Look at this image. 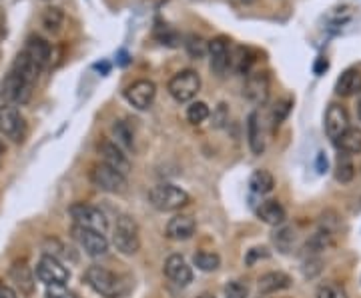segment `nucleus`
<instances>
[{
	"mask_svg": "<svg viewBox=\"0 0 361 298\" xmlns=\"http://www.w3.org/2000/svg\"><path fill=\"white\" fill-rule=\"evenodd\" d=\"M349 154H339V161H337V172H336V176H337V181L339 183H349L353 176H355V166L351 164V161L347 159Z\"/></svg>",
	"mask_w": 361,
	"mask_h": 298,
	"instance_id": "nucleus-34",
	"label": "nucleus"
},
{
	"mask_svg": "<svg viewBox=\"0 0 361 298\" xmlns=\"http://www.w3.org/2000/svg\"><path fill=\"white\" fill-rule=\"evenodd\" d=\"M337 148L343 154H360L361 152V128L349 126L341 137L336 140Z\"/></svg>",
	"mask_w": 361,
	"mask_h": 298,
	"instance_id": "nucleus-25",
	"label": "nucleus"
},
{
	"mask_svg": "<svg viewBox=\"0 0 361 298\" xmlns=\"http://www.w3.org/2000/svg\"><path fill=\"white\" fill-rule=\"evenodd\" d=\"M347 128H349V115H347L345 106L329 104V108L325 113V133H327V137L336 142Z\"/></svg>",
	"mask_w": 361,
	"mask_h": 298,
	"instance_id": "nucleus-15",
	"label": "nucleus"
},
{
	"mask_svg": "<svg viewBox=\"0 0 361 298\" xmlns=\"http://www.w3.org/2000/svg\"><path fill=\"white\" fill-rule=\"evenodd\" d=\"M41 23H43L47 32H50V34H58V32L63 30V26H65V12H63L61 8H56V6H50V8H47V10L43 12Z\"/></svg>",
	"mask_w": 361,
	"mask_h": 298,
	"instance_id": "nucleus-26",
	"label": "nucleus"
},
{
	"mask_svg": "<svg viewBox=\"0 0 361 298\" xmlns=\"http://www.w3.org/2000/svg\"><path fill=\"white\" fill-rule=\"evenodd\" d=\"M209 56H211V70L217 76H225V72L231 69V48L225 36H217L209 41Z\"/></svg>",
	"mask_w": 361,
	"mask_h": 298,
	"instance_id": "nucleus-13",
	"label": "nucleus"
},
{
	"mask_svg": "<svg viewBox=\"0 0 361 298\" xmlns=\"http://www.w3.org/2000/svg\"><path fill=\"white\" fill-rule=\"evenodd\" d=\"M327 67H329V65H327V60H325V58H319V60H317V65H315V72H317V74H321L323 70H327Z\"/></svg>",
	"mask_w": 361,
	"mask_h": 298,
	"instance_id": "nucleus-44",
	"label": "nucleus"
},
{
	"mask_svg": "<svg viewBox=\"0 0 361 298\" xmlns=\"http://www.w3.org/2000/svg\"><path fill=\"white\" fill-rule=\"evenodd\" d=\"M289 111H291V100H281V102L275 104V108L271 113V126H273V130L287 118Z\"/></svg>",
	"mask_w": 361,
	"mask_h": 298,
	"instance_id": "nucleus-36",
	"label": "nucleus"
},
{
	"mask_svg": "<svg viewBox=\"0 0 361 298\" xmlns=\"http://www.w3.org/2000/svg\"><path fill=\"white\" fill-rule=\"evenodd\" d=\"M317 298H349L347 290L341 286V284H336V282H323L319 288H317Z\"/></svg>",
	"mask_w": 361,
	"mask_h": 298,
	"instance_id": "nucleus-35",
	"label": "nucleus"
},
{
	"mask_svg": "<svg viewBox=\"0 0 361 298\" xmlns=\"http://www.w3.org/2000/svg\"><path fill=\"white\" fill-rule=\"evenodd\" d=\"M98 154H100V159H102V162H105L107 166L115 168L117 172L124 174V176L129 174V170H131V161H129V157L124 154V150L120 148L117 142L102 140V142L98 144Z\"/></svg>",
	"mask_w": 361,
	"mask_h": 298,
	"instance_id": "nucleus-12",
	"label": "nucleus"
},
{
	"mask_svg": "<svg viewBox=\"0 0 361 298\" xmlns=\"http://www.w3.org/2000/svg\"><path fill=\"white\" fill-rule=\"evenodd\" d=\"M113 135L117 138V144H119L122 150H131L135 146V135L131 130V126L124 122V120H119L115 126H113Z\"/></svg>",
	"mask_w": 361,
	"mask_h": 298,
	"instance_id": "nucleus-30",
	"label": "nucleus"
},
{
	"mask_svg": "<svg viewBox=\"0 0 361 298\" xmlns=\"http://www.w3.org/2000/svg\"><path fill=\"white\" fill-rule=\"evenodd\" d=\"M23 52H26L43 70L47 69L50 65V60H52V46H50V43H47L43 36H36V34L26 38Z\"/></svg>",
	"mask_w": 361,
	"mask_h": 298,
	"instance_id": "nucleus-16",
	"label": "nucleus"
},
{
	"mask_svg": "<svg viewBox=\"0 0 361 298\" xmlns=\"http://www.w3.org/2000/svg\"><path fill=\"white\" fill-rule=\"evenodd\" d=\"M185 48H187V52H189L191 58L199 60V58H205L209 54V41H205L199 34H189L185 38Z\"/></svg>",
	"mask_w": 361,
	"mask_h": 298,
	"instance_id": "nucleus-28",
	"label": "nucleus"
},
{
	"mask_svg": "<svg viewBox=\"0 0 361 298\" xmlns=\"http://www.w3.org/2000/svg\"><path fill=\"white\" fill-rule=\"evenodd\" d=\"M241 2H243V4H253L255 0H241Z\"/></svg>",
	"mask_w": 361,
	"mask_h": 298,
	"instance_id": "nucleus-48",
	"label": "nucleus"
},
{
	"mask_svg": "<svg viewBox=\"0 0 361 298\" xmlns=\"http://www.w3.org/2000/svg\"><path fill=\"white\" fill-rule=\"evenodd\" d=\"M2 154H4V144L0 142V159H2Z\"/></svg>",
	"mask_w": 361,
	"mask_h": 298,
	"instance_id": "nucleus-46",
	"label": "nucleus"
},
{
	"mask_svg": "<svg viewBox=\"0 0 361 298\" xmlns=\"http://www.w3.org/2000/svg\"><path fill=\"white\" fill-rule=\"evenodd\" d=\"M113 244L120 254H137L141 249V234H139V225L133 216L120 214L115 225L113 232Z\"/></svg>",
	"mask_w": 361,
	"mask_h": 298,
	"instance_id": "nucleus-1",
	"label": "nucleus"
},
{
	"mask_svg": "<svg viewBox=\"0 0 361 298\" xmlns=\"http://www.w3.org/2000/svg\"><path fill=\"white\" fill-rule=\"evenodd\" d=\"M197 298H215L213 295H209V293H205V295H201V297H197Z\"/></svg>",
	"mask_w": 361,
	"mask_h": 298,
	"instance_id": "nucleus-45",
	"label": "nucleus"
},
{
	"mask_svg": "<svg viewBox=\"0 0 361 298\" xmlns=\"http://www.w3.org/2000/svg\"><path fill=\"white\" fill-rule=\"evenodd\" d=\"M201 91V76L195 70H181L168 80V94L179 102H193V98Z\"/></svg>",
	"mask_w": 361,
	"mask_h": 298,
	"instance_id": "nucleus-4",
	"label": "nucleus"
},
{
	"mask_svg": "<svg viewBox=\"0 0 361 298\" xmlns=\"http://www.w3.org/2000/svg\"><path fill=\"white\" fill-rule=\"evenodd\" d=\"M249 297V288L247 284H243L239 280H233L225 286V298H247Z\"/></svg>",
	"mask_w": 361,
	"mask_h": 298,
	"instance_id": "nucleus-37",
	"label": "nucleus"
},
{
	"mask_svg": "<svg viewBox=\"0 0 361 298\" xmlns=\"http://www.w3.org/2000/svg\"><path fill=\"white\" fill-rule=\"evenodd\" d=\"M329 247H331V234H329V230H319V232H315L311 238L307 240V244H305V249L311 254L321 253V251H325V249H329Z\"/></svg>",
	"mask_w": 361,
	"mask_h": 298,
	"instance_id": "nucleus-32",
	"label": "nucleus"
},
{
	"mask_svg": "<svg viewBox=\"0 0 361 298\" xmlns=\"http://www.w3.org/2000/svg\"><path fill=\"white\" fill-rule=\"evenodd\" d=\"M149 203L161 212H173L189 205V194L175 184H157L149 192Z\"/></svg>",
	"mask_w": 361,
	"mask_h": 298,
	"instance_id": "nucleus-2",
	"label": "nucleus"
},
{
	"mask_svg": "<svg viewBox=\"0 0 361 298\" xmlns=\"http://www.w3.org/2000/svg\"><path fill=\"white\" fill-rule=\"evenodd\" d=\"M72 238L74 242L89 254L93 258H98V256H105L109 253V240L102 232L93 229H85V227H76L72 225Z\"/></svg>",
	"mask_w": 361,
	"mask_h": 298,
	"instance_id": "nucleus-5",
	"label": "nucleus"
},
{
	"mask_svg": "<svg viewBox=\"0 0 361 298\" xmlns=\"http://www.w3.org/2000/svg\"><path fill=\"white\" fill-rule=\"evenodd\" d=\"M165 275L168 280H173L175 284L187 286L193 280L191 266L187 264V260L181 254H171L165 262Z\"/></svg>",
	"mask_w": 361,
	"mask_h": 298,
	"instance_id": "nucleus-17",
	"label": "nucleus"
},
{
	"mask_svg": "<svg viewBox=\"0 0 361 298\" xmlns=\"http://www.w3.org/2000/svg\"><path fill=\"white\" fill-rule=\"evenodd\" d=\"M85 280L100 297L119 298L124 293V286H122L120 276L111 273L105 266H96V264L95 266H89L87 273H85Z\"/></svg>",
	"mask_w": 361,
	"mask_h": 298,
	"instance_id": "nucleus-3",
	"label": "nucleus"
},
{
	"mask_svg": "<svg viewBox=\"0 0 361 298\" xmlns=\"http://www.w3.org/2000/svg\"><path fill=\"white\" fill-rule=\"evenodd\" d=\"M243 94L247 100H251L253 104H265L269 98V76L267 72H249Z\"/></svg>",
	"mask_w": 361,
	"mask_h": 298,
	"instance_id": "nucleus-14",
	"label": "nucleus"
},
{
	"mask_svg": "<svg viewBox=\"0 0 361 298\" xmlns=\"http://www.w3.org/2000/svg\"><path fill=\"white\" fill-rule=\"evenodd\" d=\"M253 65V58H251V52L243 46H237L233 52H231V69L237 70L241 74H249Z\"/></svg>",
	"mask_w": 361,
	"mask_h": 298,
	"instance_id": "nucleus-29",
	"label": "nucleus"
},
{
	"mask_svg": "<svg viewBox=\"0 0 361 298\" xmlns=\"http://www.w3.org/2000/svg\"><path fill=\"white\" fill-rule=\"evenodd\" d=\"M247 138H249V148L253 154H263L265 152V138L263 128H261V118L259 113H251L247 118Z\"/></svg>",
	"mask_w": 361,
	"mask_h": 298,
	"instance_id": "nucleus-22",
	"label": "nucleus"
},
{
	"mask_svg": "<svg viewBox=\"0 0 361 298\" xmlns=\"http://www.w3.org/2000/svg\"><path fill=\"white\" fill-rule=\"evenodd\" d=\"M293 240H295V234H293V230L291 229L279 230V232L275 234V244H277L283 253H287L289 247L293 244Z\"/></svg>",
	"mask_w": 361,
	"mask_h": 298,
	"instance_id": "nucleus-38",
	"label": "nucleus"
},
{
	"mask_svg": "<svg viewBox=\"0 0 361 298\" xmlns=\"http://www.w3.org/2000/svg\"><path fill=\"white\" fill-rule=\"evenodd\" d=\"M358 116H360V120H361V100H360V104H358Z\"/></svg>",
	"mask_w": 361,
	"mask_h": 298,
	"instance_id": "nucleus-47",
	"label": "nucleus"
},
{
	"mask_svg": "<svg viewBox=\"0 0 361 298\" xmlns=\"http://www.w3.org/2000/svg\"><path fill=\"white\" fill-rule=\"evenodd\" d=\"M209 116H211V111H209L207 102L197 100V102H191L189 108H187V120L191 124H203Z\"/></svg>",
	"mask_w": 361,
	"mask_h": 298,
	"instance_id": "nucleus-33",
	"label": "nucleus"
},
{
	"mask_svg": "<svg viewBox=\"0 0 361 298\" xmlns=\"http://www.w3.org/2000/svg\"><path fill=\"white\" fill-rule=\"evenodd\" d=\"M47 298H76V295L65 284H54V286H47Z\"/></svg>",
	"mask_w": 361,
	"mask_h": 298,
	"instance_id": "nucleus-39",
	"label": "nucleus"
},
{
	"mask_svg": "<svg viewBox=\"0 0 361 298\" xmlns=\"http://www.w3.org/2000/svg\"><path fill=\"white\" fill-rule=\"evenodd\" d=\"M257 286L261 295H273V293H281V290L291 288L293 280L285 273H267L257 280Z\"/></svg>",
	"mask_w": 361,
	"mask_h": 298,
	"instance_id": "nucleus-20",
	"label": "nucleus"
},
{
	"mask_svg": "<svg viewBox=\"0 0 361 298\" xmlns=\"http://www.w3.org/2000/svg\"><path fill=\"white\" fill-rule=\"evenodd\" d=\"M71 212L72 222L76 227H85V229H93L98 230V232H107L109 229V220L107 216L98 210L96 207H91V205H85V203H78V205H72L69 208Z\"/></svg>",
	"mask_w": 361,
	"mask_h": 298,
	"instance_id": "nucleus-9",
	"label": "nucleus"
},
{
	"mask_svg": "<svg viewBox=\"0 0 361 298\" xmlns=\"http://www.w3.org/2000/svg\"><path fill=\"white\" fill-rule=\"evenodd\" d=\"M269 253H267V249H251L247 256H245V262L251 266V264H255L257 260H261V258H267Z\"/></svg>",
	"mask_w": 361,
	"mask_h": 298,
	"instance_id": "nucleus-41",
	"label": "nucleus"
},
{
	"mask_svg": "<svg viewBox=\"0 0 361 298\" xmlns=\"http://www.w3.org/2000/svg\"><path fill=\"white\" fill-rule=\"evenodd\" d=\"M8 275H10V280L14 282V286L21 290V295L30 297V295L34 293V275H32L30 266H28L24 260H17V262L10 266Z\"/></svg>",
	"mask_w": 361,
	"mask_h": 298,
	"instance_id": "nucleus-19",
	"label": "nucleus"
},
{
	"mask_svg": "<svg viewBox=\"0 0 361 298\" xmlns=\"http://www.w3.org/2000/svg\"><path fill=\"white\" fill-rule=\"evenodd\" d=\"M336 92L339 96H355L361 92V72L358 69L345 70L336 82Z\"/></svg>",
	"mask_w": 361,
	"mask_h": 298,
	"instance_id": "nucleus-23",
	"label": "nucleus"
},
{
	"mask_svg": "<svg viewBox=\"0 0 361 298\" xmlns=\"http://www.w3.org/2000/svg\"><path fill=\"white\" fill-rule=\"evenodd\" d=\"M36 278L41 282H45L47 286H54V284H67L71 278V273L56 256L45 254L36 264Z\"/></svg>",
	"mask_w": 361,
	"mask_h": 298,
	"instance_id": "nucleus-8",
	"label": "nucleus"
},
{
	"mask_svg": "<svg viewBox=\"0 0 361 298\" xmlns=\"http://www.w3.org/2000/svg\"><path fill=\"white\" fill-rule=\"evenodd\" d=\"M12 72H17L19 76H23L26 82H30V84H36V80H39V76H41V72L43 69L26 54V52H19L17 54V58H14V62H12Z\"/></svg>",
	"mask_w": 361,
	"mask_h": 298,
	"instance_id": "nucleus-21",
	"label": "nucleus"
},
{
	"mask_svg": "<svg viewBox=\"0 0 361 298\" xmlns=\"http://www.w3.org/2000/svg\"><path fill=\"white\" fill-rule=\"evenodd\" d=\"M32 87L34 84L26 82L23 76L10 70L0 84V96L6 100V104H26L32 96Z\"/></svg>",
	"mask_w": 361,
	"mask_h": 298,
	"instance_id": "nucleus-6",
	"label": "nucleus"
},
{
	"mask_svg": "<svg viewBox=\"0 0 361 298\" xmlns=\"http://www.w3.org/2000/svg\"><path fill=\"white\" fill-rule=\"evenodd\" d=\"M257 216L269 227H279L285 222V208L281 207L277 200H263L257 207Z\"/></svg>",
	"mask_w": 361,
	"mask_h": 298,
	"instance_id": "nucleus-24",
	"label": "nucleus"
},
{
	"mask_svg": "<svg viewBox=\"0 0 361 298\" xmlns=\"http://www.w3.org/2000/svg\"><path fill=\"white\" fill-rule=\"evenodd\" d=\"M155 96H157V87L153 80H137L133 82L131 87H127L124 91V98L131 106H135L137 111H146L153 102H155Z\"/></svg>",
	"mask_w": 361,
	"mask_h": 298,
	"instance_id": "nucleus-11",
	"label": "nucleus"
},
{
	"mask_svg": "<svg viewBox=\"0 0 361 298\" xmlns=\"http://www.w3.org/2000/svg\"><path fill=\"white\" fill-rule=\"evenodd\" d=\"M91 183L105 192H122L127 186V176L107 166L105 162H98L91 170Z\"/></svg>",
	"mask_w": 361,
	"mask_h": 298,
	"instance_id": "nucleus-10",
	"label": "nucleus"
},
{
	"mask_svg": "<svg viewBox=\"0 0 361 298\" xmlns=\"http://www.w3.org/2000/svg\"><path fill=\"white\" fill-rule=\"evenodd\" d=\"M225 122H229V111H227V106L221 102V104L217 106L215 113H213V126H215V128H223Z\"/></svg>",
	"mask_w": 361,
	"mask_h": 298,
	"instance_id": "nucleus-40",
	"label": "nucleus"
},
{
	"mask_svg": "<svg viewBox=\"0 0 361 298\" xmlns=\"http://www.w3.org/2000/svg\"><path fill=\"white\" fill-rule=\"evenodd\" d=\"M195 266L203 273H213L221 266V256L217 253L201 251V253L195 254Z\"/></svg>",
	"mask_w": 361,
	"mask_h": 298,
	"instance_id": "nucleus-31",
	"label": "nucleus"
},
{
	"mask_svg": "<svg viewBox=\"0 0 361 298\" xmlns=\"http://www.w3.org/2000/svg\"><path fill=\"white\" fill-rule=\"evenodd\" d=\"M317 168H319V172H325V168H327V159L323 152H319V157H317Z\"/></svg>",
	"mask_w": 361,
	"mask_h": 298,
	"instance_id": "nucleus-43",
	"label": "nucleus"
},
{
	"mask_svg": "<svg viewBox=\"0 0 361 298\" xmlns=\"http://www.w3.org/2000/svg\"><path fill=\"white\" fill-rule=\"evenodd\" d=\"M0 133L12 142H23L26 137V120L14 104H0Z\"/></svg>",
	"mask_w": 361,
	"mask_h": 298,
	"instance_id": "nucleus-7",
	"label": "nucleus"
},
{
	"mask_svg": "<svg viewBox=\"0 0 361 298\" xmlns=\"http://www.w3.org/2000/svg\"><path fill=\"white\" fill-rule=\"evenodd\" d=\"M195 230H197L195 218L189 216V214H179V216H173L168 220L165 232H167V238L181 242V240H189L193 234H195Z\"/></svg>",
	"mask_w": 361,
	"mask_h": 298,
	"instance_id": "nucleus-18",
	"label": "nucleus"
},
{
	"mask_svg": "<svg viewBox=\"0 0 361 298\" xmlns=\"http://www.w3.org/2000/svg\"><path fill=\"white\" fill-rule=\"evenodd\" d=\"M249 186L255 194H269L275 186V179L269 170H255L249 181Z\"/></svg>",
	"mask_w": 361,
	"mask_h": 298,
	"instance_id": "nucleus-27",
	"label": "nucleus"
},
{
	"mask_svg": "<svg viewBox=\"0 0 361 298\" xmlns=\"http://www.w3.org/2000/svg\"><path fill=\"white\" fill-rule=\"evenodd\" d=\"M0 298H19V295H17V290L10 288L8 284H2V282H0Z\"/></svg>",
	"mask_w": 361,
	"mask_h": 298,
	"instance_id": "nucleus-42",
	"label": "nucleus"
}]
</instances>
